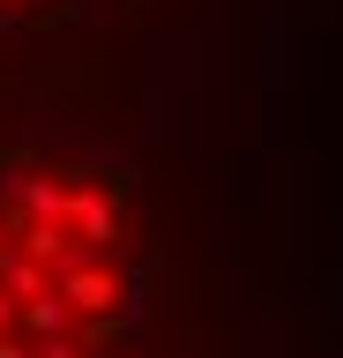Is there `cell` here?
I'll use <instances>...</instances> for the list:
<instances>
[{
  "label": "cell",
  "mask_w": 343,
  "mask_h": 358,
  "mask_svg": "<svg viewBox=\"0 0 343 358\" xmlns=\"http://www.w3.org/2000/svg\"><path fill=\"white\" fill-rule=\"evenodd\" d=\"M127 299V187L52 150H0V358H105Z\"/></svg>",
  "instance_id": "1"
}]
</instances>
